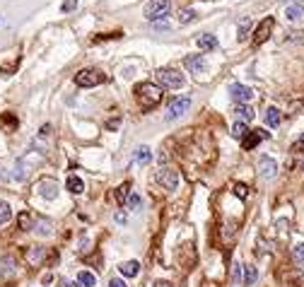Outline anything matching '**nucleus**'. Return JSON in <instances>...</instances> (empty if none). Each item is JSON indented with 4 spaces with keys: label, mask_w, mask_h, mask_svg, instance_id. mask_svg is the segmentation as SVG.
<instances>
[{
    "label": "nucleus",
    "mask_w": 304,
    "mask_h": 287,
    "mask_svg": "<svg viewBox=\"0 0 304 287\" xmlns=\"http://www.w3.org/2000/svg\"><path fill=\"white\" fill-rule=\"evenodd\" d=\"M135 97H138V104H140L142 109L150 111L152 106H157L162 101V87L152 85V82H140L135 87Z\"/></svg>",
    "instance_id": "obj_1"
},
{
    "label": "nucleus",
    "mask_w": 304,
    "mask_h": 287,
    "mask_svg": "<svg viewBox=\"0 0 304 287\" xmlns=\"http://www.w3.org/2000/svg\"><path fill=\"white\" fill-rule=\"evenodd\" d=\"M169 10H172V3H169V0H150V3L145 5L142 15H145V20L157 22V20H162V17H167Z\"/></svg>",
    "instance_id": "obj_2"
},
{
    "label": "nucleus",
    "mask_w": 304,
    "mask_h": 287,
    "mask_svg": "<svg viewBox=\"0 0 304 287\" xmlns=\"http://www.w3.org/2000/svg\"><path fill=\"white\" fill-rule=\"evenodd\" d=\"M101 82H106V75L94 68H85L75 75V85H78V87H97Z\"/></svg>",
    "instance_id": "obj_3"
},
{
    "label": "nucleus",
    "mask_w": 304,
    "mask_h": 287,
    "mask_svg": "<svg viewBox=\"0 0 304 287\" xmlns=\"http://www.w3.org/2000/svg\"><path fill=\"white\" fill-rule=\"evenodd\" d=\"M191 109V97H186V94H179V97H172L169 101V106H167V121H176L181 119L186 111Z\"/></svg>",
    "instance_id": "obj_4"
},
{
    "label": "nucleus",
    "mask_w": 304,
    "mask_h": 287,
    "mask_svg": "<svg viewBox=\"0 0 304 287\" xmlns=\"http://www.w3.org/2000/svg\"><path fill=\"white\" fill-rule=\"evenodd\" d=\"M157 80H160V85H164V87H169V89H181L186 85V78L174 68H162L157 73Z\"/></svg>",
    "instance_id": "obj_5"
},
{
    "label": "nucleus",
    "mask_w": 304,
    "mask_h": 287,
    "mask_svg": "<svg viewBox=\"0 0 304 287\" xmlns=\"http://www.w3.org/2000/svg\"><path fill=\"white\" fill-rule=\"evenodd\" d=\"M155 178H157V184L162 188H167V191H176V186H179V171L174 167H162L155 174Z\"/></svg>",
    "instance_id": "obj_6"
},
{
    "label": "nucleus",
    "mask_w": 304,
    "mask_h": 287,
    "mask_svg": "<svg viewBox=\"0 0 304 287\" xmlns=\"http://www.w3.org/2000/svg\"><path fill=\"white\" fill-rule=\"evenodd\" d=\"M273 27H275V20L273 17H265V20L256 27V31H253V44H256V46L265 44L268 37H271V31H273Z\"/></svg>",
    "instance_id": "obj_7"
},
{
    "label": "nucleus",
    "mask_w": 304,
    "mask_h": 287,
    "mask_svg": "<svg viewBox=\"0 0 304 287\" xmlns=\"http://www.w3.org/2000/svg\"><path fill=\"white\" fill-rule=\"evenodd\" d=\"M36 191H39V196L41 198H46V200H56L58 198V184H56V178H41L39 181V186H36Z\"/></svg>",
    "instance_id": "obj_8"
},
{
    "label": "nucleus",
    "mask_w": 304,
    "mask_h": 287,
    "mask_svg": "<svg viewBox=\"0 0 304 287\" xmlns=\"http://www.w3.org/2000/svg\"><path fill=\"white\" fill-rule=\"evenodd\" d=\"M230 97H232L237 104H249L253 99V89L246 87V85H232L230 87Z\"/></svg>",
    "instance_id": "obj_9"
},
{
    "label": "nucleus",
    "mask_w": 304,
    "mask_h": 287,
    "mask_svg": "<svg viewBox=\"0 0 304 287\" xmlns=\"http://www.w3.org/2000/svg\"><path fill=\"white\" fill-rule=\"evenodd\" d=\"M183 65H186V70H191V75H201V73H205V68H208L205 58H203V56H198V53L186 56V58H183Z\"/></svg>",
    "instance_id": "obj_10"
},
{
    "label": "nucleus",
    "mask_w": 304,
    "mask_h": 287,
    "mask_svg": "<svg viewBox=\"0 0 304 287\" xmlns=\"http://www.w3.org/2000/svg\"><path fill=\"white\" fill-rule=\"evenodd\" d=\"M258 174L263 178H273L278 174V162L273 157H261L258 159Z\"/></svg>",
    "instance_id": "obj_11"
},
{
    "label": "nucleus",
    "mask_w": 304,
    "mask_h": 287,
    "mask_svg": "<svg viewBox=\"0 0 304 287\" xmlns=\"http://www.w3.org/2000/svg\"><path fill=\"white\" fill-rule=\"evenodd\" d=\"M268 138V133H265L263 128H258V130H251V133H249V135H246V138H244V150H253L256 148V145H258V142H261V140H265Z\"/></svg>",
    "instance_id": "obj_12"
},
{
    "label": "nucleus",
    "mask_w": 304,
    "mask_h": 287,
    "mask_svg": "<svg viewBox=\"0 0 304 287\" xmlns=\"http://www.w3.org/2000/svg\"><path fill=\"white\" fill-rule=\"evenodd\" d=\"M15 273H17V261L12 256L0 258V277H12Z\"/></svg>",
    "instance_id": "obj_13"
},
{
    "label": "nucleus",
    "mask_w": 304,
    "mask_h": 287,
    "mask_svg": "<svg viewBox=\"0 0 304 287\" xmlns=\"http://www.w3.org/2000/svg\"><path fill=\"white\" fill-rule=\"evenodd\" d=\"M119 270H121V275H126V277H135L140 273V263H138V261H126V263L119 266Z\"/></svg>",
    "instance_id": "obj_14"
},
{
    "label": "nucleus",
    "mask_w": 304,
    "mask_h": 287,
    "mask_svg": "<svg viewBox=\"0 0 304 287\" xmlns=\"http://www.w3.org/2000/svg\"><path fill=\"white\" fill-rule=\"evenodd\" d=\"M65 188L70 191L72 196H80L82 191H85V181H82L80 176H68V181H65Z\"/></svg>",
    "instance_id": "obj_15"
},
{
    "label": "nucleus",
    "mask_w": 304,
    "mask_h": 287,
    "mask_svg": "<svg viewBox=\"0 0 304 287\" xmlns=\"http://www.w3.org/2000/svg\"><path fill=\"white\" fill-rule=\"evenodd\" d=\"M196 44L201 46L203 51H213V49H217V39H215L213 34H201L198 39H196Z\"/></svg>",
    "instance_id": "obj_16"
},
{
    "label": "nucleus",
    "mask_w": 304,
    "mask_h": 287,
    "mask_svg": "<svg viewBox=\"0 0 304 287\" xmlns=\"http://www.w3.org/2000/svg\"><path fill=\"white\" fill-rule=\"evenodd\" d=\"M265 126H268V128H278V126H280V111L275 109V106H268V109H265Z\"/></svg>",
    "instance_id": "obj_17"
},
{
    "label": "nucleus",
    "mask_w": 304,
    "mask_h": 287,
    "mask_svg": "<svg viewBox=\"0 0 304 287\" xmlns=\"http://www.w3.org/2000/svg\"><path fill=\"white\" fill-rule=\"evenodd\" d=\"M133 159H135L138 164H147V162H152V150L147 148V145H140V148L135 150Z\"/></svg>",
    "instance_id": "obj_18"
},
{
    "label": "nucleus",
    "mask_w": 304,
    "mask_h": 287,
    "mask_svg": "<svg viewBox=\"0 0 304 287\" xmlns=\"http://www.w3.org/2000/svg\"><path fill=\"white\" fill-rule=\"evenodd\" d=\"M302 15H304V8L297 3V5H287L285 8V17L290 22H297V20H302Z\"/></svg>",
    "instance_id": "obj_19"
},
{
    "label": "nucleus",
    "mask_w": 304,
    "mask_h": 287,
    "mask_svg": "<svg viewBox=\"0 0 304 287\" xmlns=\"http://www.w3.org/2000/svg\"><path fill=\"white\" fill-rule=\"evenodd\" d=\"M44 256H46V248H41V246H34L27 251V261H29L31 266H36V263H41L44 261Z\"/></svg>",
    "instance_id": "obj_20"
},
{
    "label": "nucleus",
    "mask_w": 304,
    "mask_h": 287,
    "mask_svg": "<svg viewBox=\"0 0 304 287\" xmlns=\"http://www.w3.org/2000/svg\"><path fill=\"white\" fill-rule=\"evenodd\" d=\"M234 114H237V116H239V119H242L244 123H246V121L251 123V121H253V109L249 106V104H237V109H234Z\"/></svg>",
    "instance_id": "obj_21"
},
{
    "label": "nucleus",
    "mask_w": 304,
    "mask_h": 287,
    "mask_svg": "<svg viewBox=\"0 0 304 287\" xmlns=\"http://www.w3.org/2000/svg\"><path fill=\"white\" fill-rule=\"evenodd\" d=\"M78 285L80 287H94L97 285V277L92 275L90 270H82V273H78Z\"/></svg>",
    "instance_id": "obj_22"
},
{
    "label": "nucleus",
    "mask_w": 304,
    "mask_h": 287,
    "mask_svg": "<svg viewBox=\"0 0 304 287\" xmlns=\"http://www.w3.org/2000/svg\"><path fill=\"white\" fill-rule=\"evenodd\" d=\"M256 280H258V270H256V266L244 268V285L251 287V285H256Z\"/></svg>",
    "instance_id": "obj_23"
},
{
    "label": "nucleus",
    "mask_w": 304,
    "mask_h": 287,
    "mask_svg": "<svg viewBox=\"0 0 304 287\" xmlns=\"http://www.w3.org/2000/svg\"><path fill=\"white\" fill-rule=\"evenodd\" d=\"M128 191H131V184H121V186L116 188L113 198H116V203H119V205H123V203H126V198H128Z\"/></svg>",
    "instance_id": "obj_24"
},
{
    "label": "nucleus",
    "mask_w": 304,
    "mask_h": 287,
    "mask_svg": "<svg viewBox=\"0 0 304 287\" xmlns=\"http://www.w3.org/2000/svg\"><path fill=\"white\" fill-rule=\"evenodd\" d=\"M12 218V208L8 200H0V225H5V222H10Z\"/></svg>",
    "instance_id": "obj_25"
},
{
    "label": "nucleus",
    "mask_w": 304,
    "mask_h": 287,
    "mask_svg": "<svg viewBox=\"0 0 304 287\" xmlns=\"http://www.w3.org/2000/svg\"><path fill=\"white\" fill-rule=\"evenodd\" d=\"M246 133H249V128H246V123H244V121H237V123L232 126V135L237 140H244V138H246Z\"/></svg>",
    "instance_id": "obj_26"
},
{
    "label": "nucleus",
    "mask_w": 304,
    "mask_h": 287,
    "mask_svg": "<svg viewBox=\"0 0 304 287\" xmlns=\"http://www.w3.org/2000/svg\"><path fill=\"white\" fill-rule=\"evenodd\" d=\"M17 227H20L22 232H27V229H31V215L27 212V210L17 215Z\"/></svg>",
    "instance_id": "obj_27"
},
{
    "label": "nucleus",
    "mask_w": 304,
    "mask_h": 287,
    "mask_svg": "<svg viewBox=\"0 0 304 287\" xmlns=\"http://www.w3.org/2000/svg\"><path fill=\"white\" fill-rule=\"evenodd\" d=\"M292 261L299 268H304V244H297V246L292 248Z\"/></svg>",
    "instance_id": "obj_28"
},
{
    "label": "nucleus",
    "mask_w": 304,
    "mask_h": 287,
    "mask_svg": "<svg viewBox=\"0 0 304 287\" xmlns=\"http://www.w3.org/2000/svg\"><path fill=\"white\" fill-rule=\"evenodd\" d=\"M251 17H244L242 22H239V41H244L246 39V34H249V31H251Z\"/></svg>",
    "instance_id": "obj_29"
},
{
    "label": "nucleus",
    "mask_w": 304,
    "mask_h": 287,
    "mask_svg": "<svg viewBox=\"0 0 304 287\" xmlns=\"http://www.w3.org/2000/svg\"><path fill=\"white\" fill-rule=\"evenodd\" d=\"M123 205L131 210H140V196H138V193H128V198H126Z\"/></svg>",
    "instance_id": "obj_30"
},
{
    "label": "nucleus",
    "mask_w": 304,
    "mask_h": 287,
    "mask_svg": "<svg viewBox=\"0 0 304 287\" xmlns=\"http://www.w3.org/2000/svg\"><path fill=\"white\" fill-rule=\"evenodd\" d=\"M36 232H39L41 237H49L51 234V225L46 220H36Z\"/></svg>",
    "instance_id": "obj_31"
},
{
    "label": "nucleus",
    "mask_w": 304,
    "mask_h": 287,
    "mask_svg": "<svg viewBox=\"0 0 304 287\" xmlns=\"http://www.w3.org/2000/svg\"><path fill=\"white\" fill-rule=\"evenodd\" d=\"M196 20V12L193 10H179V22L181 24H188V22Z\"/></svg>",
    "instance_id": "obj_32"
},
{
    "label": "nucleus",
    "mask_w": 304,
    "mask_h": 287,
    "mask_svg": "<svg viewBox=\"0 0 304 287\" xmlns=\"http://www.w3.org/2000/svg\"><path fill=\"white\" fill-rule=\"evenodd\" d=\"M234 196H237V198H249V188L244 186V184H237V186H234Z\"/></svg>",
    "instance_id": "obj_33"
},
{
    "label": "nucleus",
    "mask_w": 304,
    "mask_h": 287,
    "mask_svg": "<svg viewBox=\"0 0 304 287\" xmlns=\"http://www.w3.org/2000/svg\"><path fill=\"white\" fill-rule=\"evenodd\" d=\"M75 8H78V0H65V3L61 5V10H63V12H72Z\"/></svg>",
    "instance_id": "obj_34"
},
{
    "label": "nucleus",
    "mask_w": 304,
    "mask_h": 287,
    "mask_svg": "<svg viewBox=\"0 0 304 287\" xmlns=\"http://www.w3.org/2000/svg\"><path fill=\"white\" fill-rule=\"evenodd\" d=\"M292 152H304V133L299 135V140L292 145Z\"/></svg>",
    "instance_id": "obj_35"
},
{
    "label": "nucleus",
    "mask_w": 304,
    "mask_h": 287,
    "mask_svg": "<svg viewBox=\"0 0 304 287\" xmlns=\"http://www.w3.org/2000/svg\"><path fill=\"white\" fill-rule=\"evenodd\" d=\"M242 268H244V266H239V263H234V270H232V277H234V282H237V280H239V277H242Z\"/></svg>",
    "instance_id": "obj_36"
},
{
    "label": "nucleus",
    "mask_w": 304,
    "mask_h": 287,
    "mask_svg": "<svg viewBox=\"0 0 304 287\" xmlns=\"http://www.w3.org/2000/svg\"><path fill=\"white\" fill-rule=\"evenodd\" d=\"M109 287H126V282H123L121 277H111V280H109Z\"/></svg>",
    "instance_id": "obj_37"
},
{
    "label": "nucleus",
    "mask_w": 304,
    "mask_h": 287,
    "mask_svg": "<svg viewBox=\"0 0 304 287\" xmlns=\"http://www.w3.org/2000/svg\"><path fill=\"white\" fill-rule=\"evenodd\" d=\"M152 287H172V282H167V280H157Z\"/></svg>",
    "instance_id": "obj_38"
},
{
    "label": "nucleus",
    "mask_w": 304,
    "mask_h": 287,
    "mask_svg": "<svg viewBox=\"0 0 304 287\" xmlns=\"http://www.w3.org/2000/svg\"><path fill=\"white\" fill-rule=\"evenodd\" d=\"M116 222H121V225H123V222H126V215H123V212H119V215H116Z\"/></svg>",
    "instance_id": "obj_39"
},
{
    "label": "nucleus",
    "mask_w": 304,
    "mask_h": 287,
    "mask_svg": "<svg viewBox=\"0 0 304 287\" xmlns=\"http://www.w3.org/2000/svg\"><path fill=\"white\" fill-rule=\"evenodd\" d=\"M302 169H304V164H302Z\"/></svg>",
    "instance_id": "obj_40"
}]
</instances>
